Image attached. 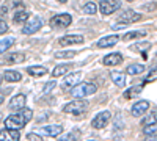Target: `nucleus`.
Here are the masks:
<instances>
[{"mask_svg":"<svg viewBox=\"0 0 157 141\" xmlns=\"http://www.w3.org/2000/svg\"><path fill=\"white\" fill-rule=\"evenodd\" d=\"M33 118V113L30 108H22L19 110L17 113L14 114H10L6 116V119H3V124H5V129H11V130H21L27 125Z\"/></svg>","mask_w":157,"mask_h":141,"instance_id":"obj_1","label":"nucleus"},{"mask_svg":"<svg viewBox=\"0 0 157 141\" xmlns=\"http://www.w3.org/2000/svg\"><path fill=\"white\" fill-rule=\"evenodd\" d=\"M98 91V86L94 83H90V82H82V83H77L75 86L71 88V96L74 99H85L86 96H91Z\"/></svg>","mask_w":157,"mask_h":141,"instance_id":"obj_2","label":"nucleus"},{"mask_svg":"<svg viewBox=\"0 0 157 141\" xmlns=\"http://www.w3.org/2000/svg\"><path fill=\"white\" fill-rule=\"evenodd\" d=\"M88 102L85 99H74L71 102H68L66 105L63 107V111L64 113H69V114H74L75 118L82 116V114L88 110Z\"/></svg>","mask_w":157,"mask_h":141,"instance_id":"obj_3","label":"nucleus"},{"mask_svg":"<svg viewBox=\"0 0 157 141\" xmlns=\"http://www.w3.org/2000/svg\"><path fill=\"white\" fill-rule=\"evenodd\" d=\"M71 22H72V16L64 13V14H57L50 19V27L54 30H63V28L69 27Z\"/></svg>","mask_w":157,"mask_h":141,"instance_id":"obj_4","label":"nucleus"},{"mask_svg":"<svg viewBox=\"0 0 157 141\" xmlns=\"http://www.w3.org/2000/svg\"><path fill=\"white\" fill-rule=\"evenodd\" d=\"M43 27V20L39 19L38 16H33V17H29L27 20H25V25L22 28V33L24 35H33L36 33L38 30H41Z\"/></svg>","mask_w":157,"mask_h":141,"instance_id":"obj_5","label":"nucleus"},{"mask_svg":"<svg viewBox=\"0 0 157 141\" xmlns=\"http://www.w3.org/2000/svg\"><path fill=\"white\" fill-rule=\"evenodd\" d=\"M120 6H121L120 0H102L101 5H99V9L102 13V16H109L112 13L120 9Z\"/></svg>","mask_w":157,"mask_h":141,"instance_id":"obj_6","label":"nucleus"},{"mask_svg":"<svg viewBox=\"0 0 157 141\" xmlns=\"http://www.w3.org/2000/svg\"><path fill=\"white\" fill-rule=\"evenodd\" d=\"M110 118H112L110 111H101V113H98L96 116H94L91 125H93L94 129L101 130V129H104V127H107V124L110 122Z\"/></svg>","mask_w":157,"mask_h":141,"instance_id":"obj_7","label":"nucleus"},{"mask_svg":"<svg viewBox=\"0 0 157 141\" xmlns=\"http://www.w3.org/2000/svg\"><path fill=\"white\" fill-rule=\"evenodd\" d=\"M83 43V36L82 35H66L58 39V44L66 47V46H72V44H82Z\"/></svg>","mask_w":157,"mask_h":141,"instance_id":"obj_8","label":"nucleus"},{"mask_svg":"<svg viewBox=\"0 0 157 141\" xmlns=\"http://www.w3.org/2000/svg\"><path fill=\"white\" fill-rule=\"evenodd\" d=\"M149 108V102L148 100H138L137 104L132 105V110H130V113H132V116L135 118H140L145 114V111Z\"/></svg>","mask_w":157,"mask_h":141,"instance_id":"obj_9","label":"nucleus"},{"mask_svg":"<svg viewBox=\"0 0 157 141\" xmlns=\"http://www.w3.org/2000/svg\"><path fill=\"white\" fill-rule=\"evenodd\" d=\"M118 19H120L123 24H130V22L140 20V19H141V14H138V13H135V11H132V9H126V11L121 13Z\"/></svg>","mask_w":157,"mask_h":141,"instance_id":"obj_10","label":"nucleus"},{"mask_svg":"<svg viewBox=\"0 0 157 141\" xmlns=\"http://www.w3.org/2000/svg\"><path fill=\"white\" fill-rule=\"evenodd\" d=\"M24 107H25V96L24 94H16L14 97L10 100V105H8V108L11 111H19Z\"/></svg>","mask_w":157,"mask_h":141,"instance_id":"obj_11","label":"nucleus"},{"mask_svg":"<svg viewBox=\"0 0 157 141\" xmlns=\"http://www.w3.org/2000/svg\"><path fill=\"white\" fill-rule=\"evenodd\" d=\"M118 41H120V36H118V35H110V36H105V38H102V39H99L96 46L99 49H107V47L116 46Z\"/></svg>","mask_w":157,"mask_h":141,"instance_id":"obj_12","label":"nucleus"},{"mask_svg":"<svg viewBox=\"0 0 157 141\" xmlns=\"http://www.w3.org/2000/svg\"><path fill=\"white\" fill-rule=\"evenodd\" d=\"M19 139H21L19 130H11V129L0 130V141H19Z\"/></svg>","mask_w":157,"mask_h":141,"instance_id":"obj_13","label":"nucleus"},{"mask_svg":"<svg viewBox=\"0 0 157 141\" xmlns=\"http://www.w3.org/2000/svg\"><path fill=\"white\" fill-rule=\"evenodd\" d=\"M80 79H82V72H72V74H69L66 77V80H64V83H63V89H64V91H66V89H71L72 86H75L78 83Z\"/></svg>","mask_w":157,"mask_h":141,"instance_id":"obj_14","label":"nucleus"},{"mask_svg":"<svg viewBox=\"0 0 157 141\" xmlns=\"http://www.w3.org/2000/svg\"><path fill=\"white\" fill-rule=\"evenodd\" d=\"M102 63L105 66H109V68L118 66V65H121V63H123V55L121 54H110V55H107L105 58L102 60Z\"/></svg>","mask_w":157,"mask_h":141,"instance_id":"obj_15","label":"nucleus"},{"mask_svg":"<svg viewBox=\"0 0 157 141\" xmlns=\"http://www.w3.org/2000/svg\"><path fill=\"white\" fill-rule=\"evenodd\" d=\"M43 133H44V136L55 138V136H58V135L63 133V127L61 125H46L44 129H43Z\"/></svg>","mask_w":157,"mask_h":141,"instance_id":"obj_16","label":"nucleus"},{"mask_svg":"<svg viewBox=\"0 0 157 141\" xmlns=\"http://www.w3.org/2000/svg\"><path fill=\"white\" fill-rule=\"evenodd\" d=\"M3 79L10 83H16V82H21L22 80V74L17 72V71H5V74L2 75Z\"/></svg>","mask_w":157,"mask_h":141,"instance_id":"obj_17","label":"nucleus"},{"mask_svg":"<svg viewBox=\"0 0 157 141\" xmlns=\"http://www.w3.org/2000/svg\"><path fill=\"white\" fill-rule=\"evenodd\" d=\"M29 17H30V14H29L27 9H19V11L14 13V17H13V20H14V24H24Z\"/></svg>","mask_w":157,"mask_h":141,"instance_id":"obj_18","label":"nucleus"},{"mask_svg":"<svg viewBox=\"0 0 157 141\" xmlns=\"http://www.w3.org/2000/svg\"><path fill=\"white\" fill-rule=\"evenodd\" d=\"M154 124H157V108H154L146 118L141 119V125L143 127H145V125H154Z\"/></svg>","mask_w":157,"mask_h":141,"instance_id":"obj_19","label":"nucleus"},{"mask_svg":"<svg viewBox=\"0 0 157 141\" xmlns=\"http://www.w3.org/2000/svg\"><path fill=\"white\" fill-rule=\"evenodd\" d=\"M112 80L116 86H120V88H124L126 85V75L123 72H112Z\"/></svg>","mask_w":157,"mask_h":141,"instance_id":"obj_20","label":"nucleus"},{"mask_svg":"<svg viewBox=\"0 0 157 141\" xmlns=\"http://www.w3.org/2000/svg\"><path fill=\"white\" fill-rule=\"evenodd\" d=\"M27 72L32 77H43L47 74V69L44 66H32V68H27Z\"/></svg>","mask_w":157,"mask_h":141,"instance_id":"obj_21","label":"nucleus"},{"mask_svg":"<svg viewBox=\"0 0 157 141\" xmlns=\"http://www.w3.org/2000/svg\"><path fill=\"white\" fill-rule=\"evenodd\" d=\"M69 68H71V65H68V63H63V65H58L54 71H52V77H61V75H64L68 71H69Z\"/></svg>","mask_w":157,"mask_h":141,"instance_id":"obj_22","label":"nucleus"},{"mask_svg":"<svg viewBox=\"0 0 157 141\" xmlns=\"http://www.w3.org/2000/svg\"><path fill=\"white\" fill-rule=\"evenodd\" d=\"M145 36H146V32H145V30H140V32H127V33L123 36V39H124V41H130V39L145 38Z\"/></svg>","mask_w":157,"mask_h":141,"instance_id":"obj_23","label":"nucleus"},{"mask_svg":"<svg viewBox=\"0 0 157 141\" xmlns=\"http://www.w3.org/2000/svg\"><path fill=\"white\" fill-rule=\"evenodd\" d=\"M126 71L129 75H138L141 72H145V66L143 65H130V66H127Z\"/></svg>","mask_w":157,"mask_h":141,"instance_id":"obj_24","label":"nucleus"},{"mask_svg":"<svg viewBox=\"0 0 157 141\" xmlns=\"http://www.w3.org/2000/svg\"><path fill=\"white\" fill-rule=\"evenodd\" d=\"M151 47L149 43H138V44H134V46H130L129 49L132 50V52H146V50Z\"/></svg>","mask_w":157,"mask_h":141,"instance_id":"obj_25","label":"nucleus"},{"mask_svg":"<svg viewBox=\"0 0 157 141\" xmlns=\"http://www.w3.org/2000/svg\"><path fill=\"white\" fill-rule=\"evenodd\" d=\"M96 11H98V5H96L94 2H88V3L82 8L83 14H96Z\"/></svg>","mask_w":157,"mask_h":141,"instance_id":"obj_26","label":"nucleus"},{"mask_svg":"<svg viewBox=\"0 0 157 141\" xmlns=\"http://www.w3.org/2000/svg\"><path fill=\"white\" fill-rule=\"evenodd\" d=\"M14 44V39L13 38H6V39H2L0 41V54H3V52H6V50Z\"/></svg>","mask_w":157,"mask_h":141,"instance_id":"obj_27","label":"nucleus"},{"mask_svg":"<svg viewBox=\"0 0 157 141\" xmlns=\"http://www.w3.org/2000/svg\"><path fill=\"white\" fill-rule=\"evenodd\" d=\"M6 61L8 63H22V61H25V57L22 54H11L6 57Z\"/></svg>","mask_w":157,"mask_h":141,"instance_id":"obj_28","label":"nucleus"},{"mask_svg":"<svg viewBox=\"0 0 157 141\" xmlns=\"http://www.w3.org/2000/svg\"><path fill=\"white\" fill-rule=\"evenodd\" d=\"M141 93V86H132V88H129L127 91H126V99H130V97H134V96H138Z\"/></svg>","mask_w":157,"mask_h":141,"instance_id":"obj_29","label":"nucleus"},{"mask_svg":"<svg viewBox=\"0 0 157 141\" xmlns=\"http://www.w3.org/2000/svg\"><path fill=\"white\" fill-rule=\"evenodd\" d=\"M154 80H157V68H152V69L148 72V75L145 77L143 83H151V82H154Z\"/></svg>","mask_w":157,"mask_h":141,"instance_id":"obj_30","label":"nucleus"},{"mask_svg":"<svg viewBox=\"0 0 157 141\" xmlns=\"http://www.w3.org/2000/svg\"><path fill=\"white\" fill-rule=\"evenodd\" d=\"M143 129H145L143 132H145L146 136H148V135H154V133H157V125H155V124H154V125H145Z\"/></svg>","mask_w":157,"mask_h":141,"instance_id":"obj_31","label":"nucleus"},{"mask_svg":"<svg viewBox=\"0 0 157 141\" xmlns=\"http://www.w3.org/2000/svg\"><path fill=\"white\" fill-rule=\"evenodd\" d=\"M78 139V132H71L69 135H66L64 138H61L60 141H77Z\"/></svg>","mask_w":157,"mask_h":141,"instance_id":"obj_32","label":"nucleus"},{"mask_svg":"<svg viewBox=\"0 0 157 141\" xmlns=\"http://www.w3.org/2000/svg\"><path fill=\"white\" fill-rule=\"evenodd\" d=\"M57 86V82L55 80H52V82H47L46 85H44V94H49L52 89H54Z\"/></svg>","mask_w":157,"mask_h":141,"instance_id":"obj_33","label":"nucleus"},{"mask_svg":"<svg viewBox=\"0 0 157 141\" xmlns=\"http://www.w3.org/2000/svg\"><path fill=\"white\" fill-rule=\"evenodd\" d=\"M75 55V52H72V50H69V52H57L55 57L57 58H72Z\"/></svg>","mask_w":157,"mask_h":141,"instance_id":"obj_34","label":"nucleus"},{"mask_svg":"<svg viewBox=\"0 0 157 141\" xmlns=\"http://www.w3.org/2000/svg\"><path fill=\"white\" fill-rule=\"evenodd\" d=\"M6 32H8V24L0 17V35H5Z\"/></svg>","mask_w":157,"mask_h":141,"instance_id":"obj_35","label":"nucleus"},{"mask_svg":"<svg viewBox=\"0 0 157 141\" xmlns=\"http://www.w3.org/2000/svg\"><path fill=\"white\" fill-rule=\"evenodd\" d=\"M27 139H29V141H43V138L39 136L38 133H29V135H27Z\"/></svg>","mask_w":157,"mask_h":141,"instance_id":"obj_36","label":"nucleus"},{"mask_svg":"<svg viewBox=\"0 0 157 141\" xmlns=\"http://www.w3.org/2000/svg\"><path fill=\"white\" fill-rule=\"evenodd\" d=\"M22 3V0H10V6H19ZM10 6H8V9H10Z\"/></svg>","mask_w":157,"mask_h":141,"instance_id":"obj_37","label":"nucleus"},{"mask_svg":"<svg viewBox=\"0 0 157 141\" xmlns=\"http://www.w3.org/2000/svg\"><path fill=\"white\" fill-rule=\"evenodd\" d=\"M145 141H157V133H154V135H148V136L145 138Z\"/></svg>","mask_w":157,"mask_h":141,"instance_id":"obj_38","label":"nucleus"},{"mask_svg":"<svg viewBox=\"0 0 157 141\" xmlns=\"http://www.w3.org/2000/svg\"><path fill=\"white\" fill-rule=\"evenodd\" d=\"M0 13H2V14H6V13H8V6H2V9H0Z\"/></svg>","mask_w":157,"mask_h":141,"instance_id":"obj_39","label":"nucleus"},{"mask_svg":"<svg viewBox=\"0 0 157 141\" xmlns=\"http://www.w3.org/2000/svg\"><path fill=\"white\" fill-rule=\"evenodd\" d=\"M141 57H143V60H145V61L148 60V55H146V52H141Z\"/></svg>","mask_w":157,"mask_h":141,"instance_id":"obj_40","label":"nucleus"},{"mask_svg":"<svg viewBox=\"0 0 157 141\" xmlns=\"http://www.w3.org/2000/svg\"><path fill=\"white\" fill-rule=\"evenodd\" d=\"M57 2H60V3H66L68 0H57Z\"/></svg>","mask_w":157,"mask_h":141,"instance_id":"obj_41","label":"nucleus"},{"mask_svg":"<svg viewBox=\"0 0 157 141\" xmlns=\"http://www.w3.org/2000/svg\"><path fill=\"white\" fill-rule=\"evenodd\" d=\"M2 104H3V97H2V96H0V105H2Z\"/></svg>","mask_w":157,"mask_h":141,"instance_id":"obj_42","label":"nucleus"},{"mask_svg":"<svg viewBox=\"0 0 157 141\" xmlns=\"http://www.w3.org/2000/svg\"><path fill=\"white\" fill-rule=\"evenodd\" d=\"M2 79H3V77H2V75H0V85H2V82H3Z\"/></svg>","mask_w":157,"mask_h":141,"instance_id":"obj_43","label":"nucleus"},{"mask_svg":"<svg viewBox=\"0 0 157 141\" xmlns=\"http://www.w3.org/2000/svg\"><path fill=\"white\" fill-rule=\"evenodd\" d=\"M0 121H2V114H0Z\"/></svg>","mask_w":157,"mask_h":141,"instance_id":"obj_44","label":"nucleus"},{"mask_svg":"<svg viewBox=\"0 0 157 141\" xmlns=\"http://www.w3.org/2000/svg\"><path fill=\"white\" fill-rule=\"evenodd\" d=\"M90 141H96V139H90Z\"/></svg>","mask_w":157,"mask_h":141,"instance_id":"obj_45","label":"nucleus"},{"mask_svg":"<svg viewBox=\"0 0 157 141\" xmlns=\"http://www.w3.org/2000/svg\"><path fill=\"white\" fill-rule=\"evenodd\" d=\"M127 2H132V0H127Z\"/></svg>","mask_w":157,"mask_h":141,"instance_id":"obj_46","label":"nucleus"}]
</instances>
